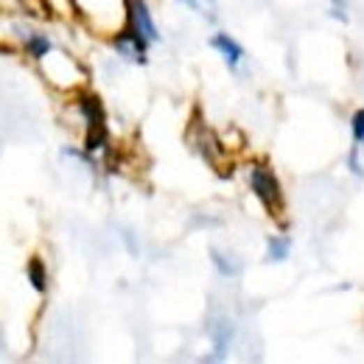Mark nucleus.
Wrapping results in <instances>:
<instances>
[{
	"instance_id": "obj_1",
	"label": "nucleus",
	"mask_w": 364,
	"mask_h": 364,
	"mask_svg": "<svg viewBox=\"0 0 364 364\" xmlns=\"http://www.w3.org/2000/svg\"><path fill=\"white\" fill-rule=\"evenodd\" d=\"M250 185H252L255 197L261 199V205L278 219V213H280V208H283V194H280L278 176H275L266 165H255V168L250 171Z\"/></svg>"
},
{
	"instance_id": "obj_2",
	"label": "nucleus",
	"mask_w": 364,
	"mask_h": 364,
	"mask_svg": "<svg viewBox=\"0 0 364 364\" xmlns=\"http://www.w3.org/2000/svg\"><path fill=\"white\" fill-rule=\"evenodd\" d=\"M79 109L87 118V151H98L107 143V126H104V107L96 96H82Z\"/></svg>"
},
{
	"instance_id": "obj_3",
	"label": "nucleus",
	"mask_w": 364,
	"mask_h": 364,
	"mask_svg": "<svg viewBox=\"0 0 364 364\" xmlns=\"http://www.w3.org/2000/svg\"><path fill=\"white\" fill-rule=\"evenodd\" d=\"M146 45H149V40H146L135 26H129V23H126V29L115 37L118 54L126 56V59H132V62H137V65H146Z\"/></svg>"
},
{
	"instance_id": "obj_4",
	"label": "nucleus",
	"mask_w": 364,
	"mask_h": 364,
	"mask_svg": "<svg viewBox=\"0 0 364 364\" xmlns=\"http://www.w3.org/2000/svg\"><path fill=\"white\" fill-rule=\"evenodd\" d=\"M129 26H135L149 43H157L160 40V31H157V26H154V20H151V12H149V6L143 3V0H129V20H126Z\"/></svg>"
},
{
	"instance_id": "obj_5",
	"label": "nucleus",
	"mask_w": 364,
	"mask_h": 364,
	"mask_svg": "<svg viewBox=\"0 0 364 364\" xmlns=\"http://www.w3.org/2000/svg\"><path fill=\"white\" fill-rule=\"evenodd\" d=\"M211 45L225 56V62H227L230 70H238V65L244 62V48H241L230 34H222V31L213 34V37H211Z\"/></svg>"
},
{
	"instance_id": "obj_6",
	"label": "nucleus",
	"mask_w": 364,
	"mask_h": 364,
	"mask_svg": "<svg viewBox=\"0 0 364 364\" xmlns=\"http://www.w3.org/2000/svg\"><path fill=\"white\" fill-rule=\"evenodd\" d=\"M29 280H31V286H34L40 294L48 289V272H45V264H43L40 258H31V261H29Z\"/></svg>"
},
{
	"instance_id": "obj_7",
	"label": "nucleus",
	"mask_w": 364,
	"mask_h": 364,
	"mask_svg": "<svg viewBox=\"0 0 364 364\" xmlns=\"http://www.w3.org/2000/svg\"><path fill=\"white\" fill-rule=\"evenodd\" d=\"M289 250H291V241L283 238V236H275V238H269V252H266V258H269L272 264H280V261L289 258Z\"/></svg>"
},
{
	"instance_id": "obj_8",
	"label": "nucleus",
	"mask_w": 364,
	"mask_h": 364,
	"mask_svg": "<svg viewBox=\"0 0 364 364\" xmlns=\"http://www.w3.org/2000/svg\"><path fill=\"white\" fill-rule=\"evenodd\" d=\"M211 258H213L216 269H219L225 278H233V275H238V272H241V264H236L233 258H227V255H225V252H219V250H213V252H211Z\"/></svg>"
},
{
	"instance_id": "obj_9",
	"label": "nucleus",
	"mask_w": 364,
	"mask_h": 364,
	"mask_svg": "<svg viewBox=\"0 0 364 364\" xmlns=\"http://www.w3.org/2000/svg\"><path fill=\"white\" fill-rule=\"evenodd\" d=\"M26 48L31 51L34 59H43L45 54H51V43H48V37H43V34H31V37L26 40Z\"/></svg>"
},
{
	"instance_id": "obj_10",
	"label": "nucleus",
	"mask_w": 364,
	"mask_h": 364,
	"mask_svg": "<svg viewBox=\"0 0 364 364\" xmlns=\"http://www.w3.org/2000/svg\"><path fill=\"white\" fill-rule=\"evenodd\" d=\"M350 132H353V140L356 146L364 143V109H356L353 118H350Z\"/></svg>"
},
{
	"instance_id": "obj_11",
	"label": "nucleus",
	"mask_w": 364,
	"mask_h": 364,
	"mask_svg": "<svg viewBox=\"0 0 364 364\" xmlns=\"http://www.w3.org/2000/svg\"><path fill=\"white\" fill-rule=\"evenodd\" d=\"M331 17L347 23V0H331Z\"/></svg>"
},
{
	"instance_id": "obj_12",
	"label": "nucleus",
	"mask_w": 364,
	"mask_h": 364,
	"mask_svg": "<svg viewBox=\"0 0 364 364\" xmlns=\"http://www.w3.org/2000/svg\"><path fill=\"white\" fill-rule=\"evenodd\" d=\"M347 165H350V171H353L356 176H361V174H364V168H361V162H358V146H353V149H350Z\"/></svg>"
}]
</instances>
